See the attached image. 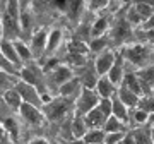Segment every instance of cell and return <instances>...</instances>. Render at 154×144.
I'll return each instance as SVG.
<instances>
[{
	"label": "cell",
	"mask_w": 154,
	"mask_h": 144,
	"mask_svg": "<svg viewBox=\"0 0 154 144\" xmlns=\"http://www.w3.org/2000/svg\"><path fill=\"white\" fill-rule=\"evenodd\" d=\"M2 12V38L4 41H17L21 31V2H4Z\"/></svg>",
	"instance_id": "6da1fadb"
},
{
	"label": "cell",
	"mask_w": 154,
	"mask_h": 144,
	"mask_svg": "<svg viewBox=\"0 0 154 144\" xmlns=\"http://www.w3.org/2000/svg\"><path fill=\"white\" fill-rule=\"evenodd\" d=\"M122 55L135 70L146 69V67L154 65V53H152V45L147 43H135V45H127L120 48Z\"/></svg>",
	"instance_id": "7a4b0ae2"
},
{
	"label": "cell",
	"mask_w": 154,
	"mask_h": 144,
	"mask_svg": "<svg viewBox=\"0 0 154 144\" xmlns=\"http://www.w3.org/2000/svg\"><path fill=\"white\" fill-rule=\"evenodd\" d=\"M21 81L31 84L38 89L41 96L43 94H51L48 89V84H46V72L43 70V67L39 65L38 62H33L29 65H24L21 70Z\"/></svg>",
	"instance_id": "3957f363"
},
{
	"label": "cell",
	"mask_w": 154,
	"mask_h": 144,
	"mask_svg": "<svg viewBox=\"0 0 154 144\" xmlns=\"http://www.w3.org/2000/svg\"><path fill=\"white\" fill-rule=\"evenodd\" d=\"M43 111H45V117L48 120H62L70 113H75V101L74 100H67V98H62V96H55L53 100L46 103L43 106Z\"/></svg>",
	"instance_id": "277c9868"
},
{
	"label": "cell",
	"mask_w": 154,
	"mask_h": 144,
	"mask_svg": "<svg viewBox=\"0 0 154 144\" xmlns=\"http://www.w3.org/2000/svg\"><path fill=\"white\" fill-rule=\"evenodd\" d=\"M74 77H75V70L67 64H60L55 70L46 74V84H48L50 93H58V89L69 81H72Z\"/></svg>",
	"instance_id": "5b68a950"
},
{
	"label": "cell",
	"mask_w": 154,
	"mask_h": 144,
	"mask_svg": "<svg viewBox=\"0 0 154 144\" xmlns=\"http://www.w3.org/2000/svg\"><path fill=\"white\" fill-rule=\"evenodd\" d=\"M99 101H101V98H99V94H98L96 89L82 88L81 94L77 96V100H75V113L86 117L88 113H91L94 108H98Z\"/></svg>",
	"instance_id": "8992f818"
},
{
	"label": "cell",
	"mask_w": 154,
	"mask_h": 144,
	"mask_svg": "<svg viewBox=\"0 0 154 144\" xmlns=\"http://www.w3.org/2000/svg\"><path fill=\"white\" fill-rule=\"evenodd\" d=\"M110 38L113 43H116L122 48H123V45L127 46V41L132 38V26L127 22L125 16L115 19V22H113V26L110 29Z\"/></svg>",
	"instance_id": "52a82bcc"
},
{
	"label": "cell",
	"mask_w": 154,
	"mask_h": 144,
	"mask_svg": "<svg viewBox=\"0 0 154 144\" xmlns=\"http://www.w3.org/2000/svg\"><path fill=\"white\" fill-rule=\"evenodd\" d=\"M16 89H17V93L21 94V98H22L24 103L33 105V106H38V108H43V98H41V93H39L34 86L24 83V81H19V83L16 84Z\"/></svg>",
	"instance_id": "ba28073f"
},
{
	"label": "cell",
	"mask_w": 154,
	"mask_h": 144,
	"mask_svg": "<svg viewBox=\"0 0 154 144\" xmlns=\"http://www.w3.org/2000/svg\"><path fill=\"white\" fill-rule=\"evenodd\" d=\"M48 31L46 29H38L36 33H33L31 39H29V48L33 52L34 60L41 58L43 55H46V46H48Z\"/></svg>",
	"instance_id": "9c48e42d"
},
{
	"label": "cell",
	"mask_w": 154,
	"mask_h": 144,
	"mask_svg": "<svg viewBox=\"0 0 154 144\" xmlns=\"http://www.w3.org/2000/svg\"><path fill=\"white\" fill-rule=\"evenodd\" d=\"M19 113H21L22 120H24L26 124H29V125H33V127H39V125H41L45 120H46L43 108H38V106L28 105V103H24V105L21 106Z\"/></svg>",
	"instance_id": "30bf717a"
},
{
	"label": "cell",
	"mask_w": 154,
	"mask_h": 144,
	"mask_svg": "<svg viewBox=\"0 0 154 144\" xmlns=\"http://www.w3.org/2000/svg\"><path fill=\"white\" fill-rule=\"evenodd\" d=\"M116 52L118 50H106L103 52L101 55H98L94 58V67H96V72H98L99 77H103V76H108L111 70V67L115 64L116 60Z\"/></svg>",
	"instance_id": "8fae6325"
},
{
	"label": "cell",
	"mask_w": 154,
	"mask_h": 144,
	"mask_svg": "<svg viewBox=\"0 0 154 144\" xmlns=\"http://www.w3.org/2000/svg\"><path fill=\"white\" fill-rule=\"evenodd\" d=\"M33 5L28 2H21V31L24 38L31 39V29H33Z\"/></svg>",
	"instance_id": "7c38bea8"
},
{
	"label": "cell",
	"mask_w": 154,
	"mask_h": 144,
	"mask_svg": "<svg viewBox=\"0 0 154 144\" xmlns=\"http://www.w3.org/2000/svg\"><path fill=\"white\" fill-rule=\"evenodd\" d=\"M125 74H127V70H125V58H123V55H122V52L118 50L116 52V60H115V64H113V67H111L108 77H110V81L115 84V86L120 88L122 83H123Z\"/></svg>",
	"instance_id": "4fadbf2b"
},
{
	"label": "cell",
	"mask_w": 154,
	"mask_h": 144,
	"mask_svg": "<svg viewBox=\"0 0 154 144\" xmlns=\"http://www.w3.org/2000/svg\"><path fill=\"white\" fill-rule=\"evenodd\" d=\"M96 91L101 100H113L118 94V86L111 83L108 76H103V77H99L98 84H96Z\"/></svg>",
	"instance_id": "5bb4252c"
},
{
	"label": "cell",
	"mask_w": 154,
	"mask_h": 144,
	"mask_svg": "<svg viewBox=\"0 0 154 144\" xmlns=\"http://www.w3.org/2000/svg\"><path fill=\"white\" fill-rule=\"evenodd\" d=\"M89 132V125L86 122V117L74 113L70 118V136L74 139H84V136Z\"/></svg>",
	"instance_id": "9a60e30c"
},
{
	"label": "cell",
	"mask_w": 154,
	"mask_h": 144,
	"mask_svg": "<svg viewBox=\"0 0 154 144\" xmlns=\"http://www.w3.org/2000/svg\"><path fill=\"white\" fill-rule=\"evenodd\" d=\"M139 81H140V86H142L144 96L146 94H152L154 89V65L146 67V69H140V70H135Z\"/></svg>",
	"instance_id": "2e32d148"
},
{
	"label": "cell",
	"mask_w": 154,
	"mask_h": 144,
	"mask_svg": "<svg viewBox=\"0 0 154 144\" xmlns=\"http://www.w3.org/2000/svg\"><path fill=\"white\" fill-rule=\"evenodd\" d=\"M81 91H82V84H81V81H79L77 77H74L72 81H69L67 84H63V86L58 89V96L75 101L77 96L81 94Z\"/></svg>",
	"instance_id": "e0dca14e"
},
{
	"label": "cell",
	"mask_w": 154,
	"mask_h": 144,
	"mask_svg": "<svg viewBox=\"0 0 154 144\" xmlns=\"http://www.w3.org/2000/svg\"><path fill=\"white\" fill-rule=\"evenodd\" d=\"M108 33H110V17L99 16L98 19H94V22L91 24V39L105 36Z\"/></svg>",
	"instance_id": "ac0fdd59"
},
{
	"label": "cell",
	"mask_w": 154,
	"mask_h": 144,
	"mask_svg": "<svg viewBox=\"0 0 154 144\" xmlns=\"http://www.w3.org/2000/svg\"><path fill=\"white\" fill-rule=\"evenodd\" d=\"M110 43H111L110 33L105 34V36H99V38H93V39H89V43H88L89 45V52L98 57V55H101L103 52L110 50Z\"/></svg>",
	"instance_id": "d6986e66"
},
{
	"label": "cell",
	"mask_w": 154,
	"mask_h": 144,
	"mask_svg": "<svg viewBox=\"0 0 154 144\" xmlns=\"http://www.w3.org/2000/svg\"><path fill=\"white\" fill-rule=\"evenodd\" d=\"M0 53H2V57L7 58L9 62H12V64H16V65H19V67H24L22 62H21V58H19V53H17V50H16L14 41H2Z\"/></svg>",
	"instance_id": "ffe728a7"
},
{
	"label": "cell",
	"mask_w": 154,
	"mask_h": 144,
	"mask_svg": "<svg viewBox=\"0 0 154 144\" xmlns=\"http://www.w3.org/2000/svg\"><path fill=\"white\" fill-rule=\"evenodd\" d=\"M122 86L127 89H130L132 93L139 94L140 98L144 96V91H142V86H140V81H139L137 74H135V70H128L125 74V77H123V83H122Z\"/></svg>",
	"instance_id": "44dd1931"
},
{
	"label": "cell",
	"mask_w": 154,
	"mask_h": 144,
	"mask_svg": "<svg viewBox=\"0 0 154 144\" xmlns=\"http://www.w3.org/2000/svg\"><path fill=\"white\" fill-rule=\"evenodd\" d=\"M62 41H63V33H62V29L55 28L51 29L48 34V46H46V55L48 57H53V53H55L58 48H60Z\"/></svg>",
	"instance_id": "7402d4cb"
},
{
	"label": "cell",
	"mask_w": 154,
	"mask_h": 144,
	"mask_svg": "<svg viewBox=\"0 0 154 144\" xmlns=\"http://www.w3.org/2000/svg\"><path fill=\"white\" fill-rule=\"evenodd\" d=\"M106 120H108V117L99 110V106L94 108L91 113L86 115V122H88V125H89V130H91V129H103L105 124H106Z\"/></svg>",
	"instance_id": "603a6c76"
},
{
	"label": "cell",
	"mask_w": 154,
	"mask_h": 144,
	"mask_svg": "<svg viewBox=\"0 0 154 144\" xmlns=\"http://www.w3.org/2000/svg\"><path fill=\"white\" fill-rule=\"evenodd\" d=\"M151 117L146 113V111L139 110V108H132L130 110V115H128V125L132 129H140L142 125L149 124Z\"/></svg>",
	"instance_id": "cb8c5ba5"
},
{
	"label": "cell",
	"mask_w": 154,
	"mask_h": 144,
	"mask_svg": "<svg viewBox=\"0 0 154 144\" xmlns=\"http://www.w3.org/2000/svg\"><path fill=\"white\" fill-rule=\"evenodd\" d=\"M4 103H5L11 110H21V106L24 105V101H22L21 94L17 93L16 88L12 89H7V91H4Z\"/></svg>",
	"instance_id": "d4e9b609"
},
{
	"label": "cell",
	"mask_w": 154,
	"mask_h": 144,
	"mask_svg": "<svg viewBox=\"0 0 154 144\" xmlns=\"http://www.w3.org/2000/svg\"><path fill=\"white\" fill-rule=\"evenodd\" d=\"M113 117H116L118 120H122V122H125L127 125H128V115H130V108L123 103V101L118 98V96H115L113 98Z\"/></svg>",
	"instance_id": "484cf974"
},
{
	"label": "cell",
	"mask_w": 154,
	"mask_h": 144,
	"mask_svg": "<svg viewBox=\"0 0 154 144\" xmlns=\"http://www.w3.org/2000/svg\"><path fill=\"white\" fill-rule=\"evenodd\" d=\"M14 45H16V50H17V53H19V58H21L22 65H29V64H33L34 55H33V52H31V48H29V45H26L22 39L14 41Z\"/></svg>",
	"instance_id": "4316f807"
},
{
	"label": "cell",
	"mask_w": 154,
	"mask_h": 144,
	"mask_svg": "<svg viewBox=\"0 0 154 144\" xmlns=\"http://www.w3.org/2000/svg\"><path fill=\"white\" fill-rule=\"evenodd\" d=\"M118 98H120L123 103H125L130 110L132 108H137V105H139V100H140V96L139 94H135V93H132L130 89H127V88H123V86H120L118 88V94H116Z\"/></svg>",
	"instance_id": "83f0119b"
},
{
	"label": "cell",
	"mask_w": 154,
	"mask_h": 144,
	"mask_svg": "<svg viewBox=\"0 0 154 144\" xmlns=\"http://www.w3.org/2000/svg\"><path fill=\"white\" fill-rule=\"evenodd\" d=\"M103 130H105L106 134H116V132H128V129H127V124L122 122V120H118L116 117L111 115L108 120H106L105 127H103Z\"/></svg>",
	"instance_id": "f1b7e54d"
},
{
	"label": "cell",
	"mask_w": 154,
	"mask_h": 144,
	"mask_svg": "<svg viewBox=\"0 0 154 144\" xmlns=\"http://www.w3.org/2000/svg\"><path fill=\"white\" fill-rule=\"evenodd\" d=\"M106 132L103 129H91L86 136H84V144H105Z\"/></svg>",
	"instance_id": "f546056e"
},
{
	"label": "cell",
	"mask_w": 154,
	"mask_h": 144,
	"mask_svg": "<svg viewBox=\"0 0 154 144\" xmlns=\"http://www.w3.org/2000/svg\"><path fill=\"white\" fill-rule=\"evenodd\" d=\"M67 50H69V53H79V55H88V53H91L89 52V45L86 41H82V39H72V41H69Z\"/></svg>",
	"instance_id": "4dcf8cb0"
},
{
	"label": "cell",
	"mask_w": 154,
	"mask_h": 144,
	"mask_svg": "<svg viewBox=\"0 0 154 144\" xmlns=\"http://www.w3.org/2000/svg\"><path fill=\"white\" fill-rule=\"evenodd\" d=\"M2 125H4V132L9 134V137H11L12 141H17V139H19L17 122L14 120V118H11V117H5V118H4V122H2Z\"/></svg>",
	"instance_id": "1f68e13d"
},
{
	"label": "cell",
	"mask_w": 154,
	"mask_h": 144,
	"mask_svg": "<svg viewBox=\"0 0 154 144\" xmlns=\"http://www.w3.org/2000/svg\"><path fill=\"white\" fill-rule=\"evenodd\" d=\"M139 110L146 111L149 117L154 113V94H146V96H142L140 100H139V105H137Z\"/></svg>",
	"instance_id": "d6a6232c"
},
{
	"label": "cell",
	"mask_w": 154,
	"mask_h": 144,
	"mask_svg": "<svg viewBox=\"0 0 154 144\" xmlns=\"http://www.w3.org/2000/svg\"><path fill=\"white\" fill-rule=\"evenodd\" d=\"M110 7V2L108 0H93V2H88V11L91 12H101Z\"/></svg>",
	"instance_id": "836d02e7"
},
{
	"label": "cell",
	"mask_w": 154,
	"mask_h": 144,
	"mask_svg": "<svg viewBox=\"0 0 154 144\" xmlns=\"http://www.w3.org/2000/svg\"><path fill=\"white\" fill-rule=\"evenodd\" d=\"M128 132H116V134H106L105 144H120L123 142V139Z\"/></svg>",
	"instance_id": "e575fe53"
},
{
	"label": "cell",
	"mask_w": 154,
	"mask_h": 144,
	"mask_svg": "<svg viewBox=\"0 0 154 144\" xmlns=\"http://www.w3.org/2000/svg\"><path fill=\"white\" fill-rule=\"evenodd\" d=\"M123 144H137V141H135V137H134L132 132H128L125 136V139H123Z\"/></svg>",
	"instance_id": "d590c367"
},
{
	"label": "cell",
	"mask_w": 154,
	"mask_h": 144,
	"mask_svg": "<svg viewBox=\"0 0 154 144\" xmlns=\"http://www.w3.org/2000/svg\"><path fill=\"white\" fill-rule=\"evenodd\" d=\"M29 144H50V142H48V139H45V137H34Z\"/></svg>",
	"instance_id": "8d00e7d4"
},
{
	"label": "cell",
	"mask_w": 154,
	"mask_h": 144,
	"mask_svg": "<svg viewBox=\"0 0 154 144\" xmlns=\"http://www.w3.org/2000/svg\"><path fill=\"white\" fill-rule=\"evenodd\" d=\"M149 124H151V127H152V125H154V113H152V115H151V120H149Z\"/></svg>",
	"instance_id": "74e56055"
},
{
	"label": "cell",
	"mask_w": 154,
	"mask_h": 144,
	"mask_svg": "<svg viewBox=\"0 0 154 144\" xmlns=\"http://www.w3.org/2000/svg\"><path fill=\"white\" fill-rule=\"evenodd\" d=\"M152 53H154V43H152Z\"/></svg>",
	"instance_id": "f35d334b"
},
{
	"label": "cell",
	"mask_w": 154,
	"mask_h": 144,
	"mask_svg": "<svg viewBox=\"0 0 154 144\" xmlns=\"http://www.w3.org/2000/svg\"><path fill=\"white\" fill-rule=\"evenodd\" d=\"M152 132H154V127H152Z\"/></svg>",
	"instance_id": "ab89813d"
},
{
	"label": "cell",
	"mask_w": 154,
	"mask_h": 144,
	"mask_svg": "<svg viewBox=\"0 0 154 144\" xmlns=\"http://www.w3.org/2000/svg\"><path fill=\"white\" fill-rule=\"evenodd\" d=\"M152 94H154V89H152Z\"/></svg>",
	"instance_id": "60d3db41"
},
{
	"label": "cell",
	"mask_w": 154,
	"mask_h": 144,
	"mask_svg": "<svg viewBox=\"0 0 154 144\" xmlns=\"http://www.w3.org/2000/svg\"><path fill=\"white\" fill-rule=\"evenodd\" d=\"M120 144H123V142H120Z\"/></svg>",
	"instance_id": "b9f144b4"
}]
</instances>
